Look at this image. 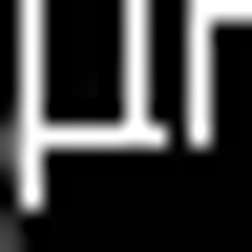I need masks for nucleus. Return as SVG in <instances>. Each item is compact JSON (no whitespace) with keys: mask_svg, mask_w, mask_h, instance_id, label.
<instances>
[{"mask_svg":"<svg viewBox=\"0 0 252 252\" xmlns=\"http://www.w3.org/2000/svg\"><path fill=\"white\" fill-rule=\"evenodd\" d=\"M0 252H42V147L0 126Z\"/></svg>","mask_w":252,"mask_h":252,"instance_id":"f257e3e1","label":"nucleus"}]
</instances>
